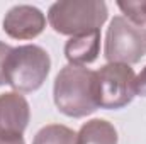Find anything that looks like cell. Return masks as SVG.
Returning <instances> with one entry per match:
<instances>
[{
    "label": "cell",
    "mask_w": 146,
    "mask_h": 144,
    "mask_svg": "<svg viewBox=\"0 0 146 144\" xmlns=\"http://www.w3.org/2000/svg\"><path fill=\"white\" fill-rule=\"evenodd\" d=\"M115 127L106 119H92L76 132V144H117Z\"/></svg>",
    "instance_id": "cell-9"
},
{
    "label": "cell",
    "mask_w": 146,
    "mask_h": 144,
    "mask_svg": "<svg viewBox=\"0 0 146 144\" xmlns=\"http://www.w3.org/2000/svg\"><path fill=\"white\" fill-rule=\"evenodd\" d=\"M146 54V31L134 26L124 15H115L110 20L106 34L104 56L107 63L136 65Z\"/></svg>",
    "instance_id": "cell-5"
},
{
    "label": "cell",
    "mask_w": 146,
    "mask_h": 144,
    "mask_svg": "<svg viewBox=\"0 0 146 144\" xmlns=\"http://www.w3.org/2000/svg\"><path fill=\"white\" fill-rule=\"evenodd\" d=\"M31 120V107L19 92L0 95V136H22Z\"/></svg>",
    "instance_id": "cell-7"
},
{
    "label": "cell",
    "mask_w": 146,
    "mask_h": 144,
    "mask_svg": "<svg viewBox=\"0 0 146 144\" xmlns=\"http://www.w3.org/2000/svg\"><path fill=\"white\" fill-rule=\"evenodd\" d=\"M33 144H76V132L63 124H48L36 132Z\"/></svg>",
    "instance_id": "cell-10"
},
{
    "label": "cell",
    "mask_w": 146,
    "mask_h": 144,
    "mask_svg": "<svg viewBox=\"0 0 146 144\" xmlns=\"http://www.w3.org/2000/svg\"><path fill=\"white\" fill-rule=\"evenodd\" d=\"M51 70V58L37 44L12 48L3 66L5 83L19 93H33L42 87Z\"/></svg>",
    "instance_id": "cell-3"
},
{
    "label": "cell",
    "mask_w": 146,
    "mask_h": 144,
    "mask_svg": "<svg viewBox=\"0 0 146 144\" xmlns=\"http://www.w3.org/2000/svg\"><path fill=\"white\" fill-rule=\"evenodd\" d=\"M117 7L124 14V17L138 27L146 26V0H127L117 2Z\"/></svg>",
    "instance_id": "cell-11"
},
{
    "label": "cell",
    "mask_w": 146,
    "mask_h": 144,
    "mask_svg": "<svg viewBox=\"0 0 146 144\" xmlns=\"http://www.w3.org/2000/svg\"><path fill=\"white\" fill-rule=\"evenodd\" d=\"M0 144H26L22 136H0Z\"/></svg>",
    "instance_id": "cell-14"
},
{
    "label": "cell",
    "mask_w": 146,
    "mask_h": 144,
    "mask_svg": "<svg viewBox=\"0 0 146 144\" xmlns=\"http://www.w3.org/2000/svg\"><path fill=\"white\" fill-rule=\"evenodd\" d=\"M95 102L106 110H119L136 97V75L127 65L107 63L95 71Z\"/></svg>",
    "instance_id": "cell-4"
},
{
    "label": "cell",
    "mask_w": 146,
    "mask_h": 144,
    "mask_svg": "<svg viewBox=\"0 0 146 144\" xmlns=\"http://www.w3.org/2000/svg\"><path fill=\"white\" fill-rule=\"evenodd\" d=\"M95 71L85 66L66 65L54 78L53 98L56 108L66 117L82 119L97 110L95 102Z\"/></svg>",
    "instance_id": "cell-1"
},
{
    "label": "cell",
    "mask_w": 146,
    "mask_h": 144,
    "mask_svg": "<svg viewBox=\"0 0 146 144\" xmlns=\"http://www.w3.org/2000/svg\"><path fill=\"white\" fill-rule=\"evenodd\" d=\"M107 15V3L102 0H61L49 7L48 22L54 32L75 37L100 31Z\"/></svg>",
    "instance_id": "cell-2"
},
{
    "label": "cell",
    "mask_w": 146,
    "mask_h": 144,
    "mask_svg": "<svg viewBox=\"0 0 146 144\" xmlns=\"http://www.w3.org/2000/svg\"><path fill=\"white\" fill-rule=\"evenodd\" d=\"M10 49H12V48H10L9 44H5V42L0 41V87H2V85H7V83H5V76H3V66H5V59H7Z\"/></svg>",
    "instance_id": "cell-12"
},
{
    "label": "cell",
    "mask_w": 146,
    "mask_h": 144,
    "mask_svg": "<svg viewBox=\"0 0 146 144\" xmlns=\"http://www.w3.org/2000/svg\"><path fill=\"white\" fill-rule=\"evenodd\" d=\"M46 27V15L34 5L21 3L7 10L2 29L12 39L27 41L37 37Z\"/></svg>",
    "instance_id": "cell-6"
},
{
    "label": "cell",
    "mask_w": 146,
    "mask_h": 144,
    "mask_svg": "<svg viewBox=\"0 0 146 144\" xmlns=\"http://www.w3.org/2000/svg\"><path fill=\"white\" fill-rule=\"evenodd\" d=\"M136 95L146 97V66L136 75Z\"/></svg>",
    "instance_id": "cell-13"
},
{
    "label": "cell",
    "mask_w": 146,
    "mask_h": 144,
    "mask_svg": "<svg viewBox=\"0 0 146 144\" xmlns=\"http://www.w3.org/2000/svg\"><path fill=\"white\" fill-rule=\"evenodd\" d=\"M100 54V31L70 37L65 44V56L68 65L85 66L94 63Z\"/></svg>",
    "instance_id": "cell-8"
}]
</instances>
